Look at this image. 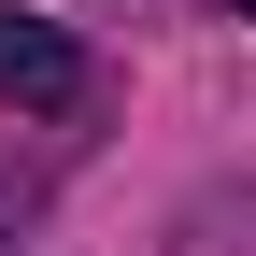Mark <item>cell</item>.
<instances>
[{
  "mask_svg": "<svg viewBox=\"0 0 256 256\" xmlns=\"http://www.w3.org/2000/svg\"><path fill=\"white\" fill-rule=\"evenodd\" d=\"M86 86L100 72H86V43L57 14H0V100L14 114H86Z\"/></svg>",
  "mask_w": 256,
  "mask_h": 256,
  "instance_id": "obj_1",
  "label": "cell"
},
{
  "mask_svg": "<svg viewBox=\"0 0 256 256\" xmlns=\"http://www.w3.org/2000/svg\"><path fill=\"white\" fill-rule=\"evenodd\" d=\"M242 14H256V0H242Z\"/></svg>",
  "mask_w": 256,
  "mask_h": 256,
  "instance_id": "obj_2",
  "label": "cell"
}]
</instances>
